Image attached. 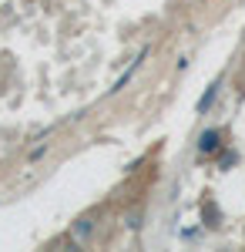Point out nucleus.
Masks as SVG:
<instances>
[{
  "mask_svg": "<svg viewBox=\"0 0 245 252\" xmlns=\"http://www.w3.org/2000/svg\"><path fill=\"white\" fill-rule=\"evenodd\" d=\"M91 232H94V219H77L74 222V229H71V235H74V242H88L91 239Z\"/></svg>",
  "mask_w": 245,
  "mask_h": 252,
  "instance_id": "obj_1",
  "label": "nucleus"
},
{
  "mask_svg": "<svg viewBox=\"0 0 245 252\" xmlns=\"http://www.w3.org/2000/svg\"><path fill=\"white\" fill-rule=\"evenodd\" d=\"M218 148V131L212 128V131H205L202 135V141H198V152H215Z\"/></svg>",
  "mask_w": 245,
  "mask_h": 252,
  "instance_id": "obj_4",
  "label": "nucleus"
},
{
  "mask_svg": "<svg viewBox=\"0 0 245 252\" xmlns=\"http://www.w3.org/2000/svg\"><path fill=\"white\" fill-rule=\"evenodd\" d=\"M148 58V47H145V51H141V54H138V61H134L131 67H128V71H124V74H121V78L114 81V88H111V94H118V91H121V88H128V81H131V74L134 71H138V67H141V61Z\"/></svg>",
  "mask_w": 245,
  "mask_h": 252,
  "instance_id": "obj_2",
  "label": "nucleus"
},
{
  "mask_svg": "<svg viewBox=\"0 0 245 252\" xmlns=\"http://www.w3.org/2000/svg\"><path fill=\"white\" fill-rule=\"evenodd\" d=\"M218 88H222V81H215V84H212V88H208L205 94H202V101H198V115H205L208 108H212V104H215V97H218Z\"/></svg>",
  "mask_w": 245,
  "mask_h": 252,
  "instance_id": "obj_3",
  "label": "nucleus"
}]
</instances>
